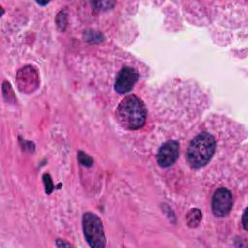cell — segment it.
I'll list each match as a JSON object with an SVG mask.
<instances>
[{
    "mask_svg": "<svg viewBox=\"0 0 248 248\" xmlns=\"http://www.w3.org/2000/svg\"><path fill=\"white\" fill-rule=\"evenodd\" d=\"M116 117L125 129L138 130L144 125L146 120L145 106L137 96L128 95L119 103Z\"/></svg>",
    "mask_w": 248,
    "mask_h": 248,
    "instance_id": "obj_1",
    "label": "cell"
},
{
    "mask_svg": "<svg viewBox=\"0 0 248 248\" xmlns=\"http://www.w3.org/2000/svg\"><path fill=\"white\" fill-rule=\"evenodd\" d=\"M216 147L213 136L207 132L197 135L190 142L186 158L192 168L199 169L205 166L212 158Z\"/></svg>",
    "mask_w": 248,
    "mask_h": 248,
    "instance_id": "obj_2",
    "label": "cell"
},
{
    "mask_svg": "<svg viewBox=\"0 0 248 248\" xmlns=\"http://www.w3.org/2000/svg\"><path fill=\"white\" fill-rule=\"evenodd\" d=\"M84 237L92 248H103L106 246V237L101 219L92 212H86L82 217Z\"/></svg>",
    "mask_w": 248,
    "mask_h": 248,
    "instance_id": "obj_3",
    "label": "cell"
},
{
    "mask_svg": "<svg viewBox=\"0 0 248 248\" xmlns=\"http://www.w3.org/2000/svg\"><path fill=\"white\" fill-rule=\"evenodd\" d=\"M232 196L226 188L217 189L212 197V212L216 217L226 216L232 209Z\"/></svg>",
    "mask_w": 248,
    "mask_h": 248,
    "instance_id": "obj_4",
    "label": "cell"
},
{
    "mask_svg": "<svg viewBox=\"0 0 248 248\" xmlns=\"http://www.w3.org/2000/svg\"><path fill=\"white\" fill-rule=\"evenodd\" d=\"M139 74L135 69L131 67L122 68L118 73L114 83L116 92L119 94H125L129 92L137 82Z\"/></svg>",
    "mask_w": 248,
    "mask_h": 248,
    "instance_id": "obj_5",
    "label": "cell"
},
{
    "mask_svg": "<svg viewBox=\"0 0 248 248\" xmlns=\"http://www.w3.org/2000/svg\"><path fill=\"white\" fill-rule=\"evenodd\" d=\"M179 155V143L175 140L165 142L157 153V162L159 166L167 168L175 163Z\"/></svg>",
    "mask_w": 248,
    "mask_h": 248,
    "instance_id": "obj_6",
    "label": "cell"
},
{
    "mask_svg": "<svg viewBox=\"0 0 248 248\" xmlns=\"http://www.w3.org/2000/svg\"><path fill=\"white\" fill-rule=\"evenodd\" d=\"M17 78H18L17 79H18V83H19L20 89L23 86L22 90H26L27 81H29L30 86H32V85L36 86V84H37V78H38L37 73L34 70H32L31 67H29V66L24 67L23 69H21L18 72Z\"/></svg>",
    "mask_w": 248,
    "mask_h": 248,
    "instance_id": "obj_7",
    "label": "cell"
},
{
    "mask_svg": "<svg viewBox=\"0 0 248 248\" xmlns=\"http://www.w3.org/2000/svg\"><path fill=\"white\" fill-rule=\"evenodd\" d=\"M202 218V212L198 208H193L192 210L189 211V213L186 216L187 223L190 227H197L200 224Z\"/></svg>",
    "mask_w": 248,
    "mask_h": 248,
    "instance_id": "obj_8",
    "label": "cell"
},
{
    "mask_svg": "<svg viewBox=\"0 0 248 248\" xmlns=\"http://www.w3.org/2000/svg\"><path fill=\"white\" fill-rule=\"evenodd\" d=\"M78 161L80 162V164H81V165L86 166V167H90V166H92V164H93V160H92V158H91V157H89V156H88L87 154H85L84 152L79 151V152H78Z\"/></svg>",
    "mask_w": 248,
    "mask_h": 248,
    "instance_id": "obj_9",
    "label": "cell"
},
{
    "mask_svg": "<svg viewBox=\"0 0 248 248\" xmlns=\"http://www.w3.org/2000/svg\"><path fill=\"white\" fill-rule=\"evenodd\" d=\"M43 181H44V184H45V187H46V194H50L53 190V183H52L50 175L47 174V173H45L44 176H43Z\"/></svg>",
    "mask_w": 248,
    "mask_h": 248,
    "instance_id": "obj_10",
    "label": "cell"
},
{
    "mask_svg": "<svg viewBox=\"0 0 248 248\" xmlns=\"http://www.w3.org/2000/svg\"><path fill=\"white\" fill-rule=\"evenodd\" d=\"M246 214H247V208H245L243 215H242V226L244 230H247V223H246Z\"/></svg>",
    "mask_w": 248,
    "mask_h": 248,
    "instance_id": "obj_11",
    "label": "cell"
},
{
    "mask_svg": "<svg viewBox=\"0 0 248 248\" xmlns=\"http://www.w3.org/2000/svg\"><path fill=\"white\" fill-rule=\"evenodd\" d=\"M56 246L57 247H61V246H70V243H67V242H64V241H61L60 239H58L56 241Z\"/></svg>",
    "mask_w": 248,
    "mask_h": 248,
    "instance_id": "obj_12",
    "label": "cell"
}]
</instances>
